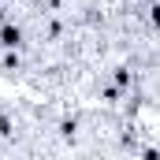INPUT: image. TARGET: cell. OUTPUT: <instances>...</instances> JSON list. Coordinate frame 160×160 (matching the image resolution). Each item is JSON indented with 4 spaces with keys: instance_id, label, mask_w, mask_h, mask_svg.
I'll return each mask as SVG.
<instances>
[{
    "instance_id": "obj_1",
    "label": "cell",
    "mask_w": 160,
    "mask_h": 160,
    "mask_svg": "<svg viewBox=\"0 0 160 160\" xmlns=\"http://www.w3.org/2000/svg\"><path fill=\"white\" fill-rule=\"evenodd\" d=\"M19 41H22V30H19V26H0V45L15 48Z\"/></svg>"
}]
</instances>
